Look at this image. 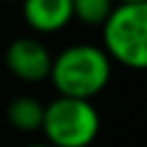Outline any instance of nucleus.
<instances>
[{
  "mask_svg": "<svg viewBox=\"0 0 147 147\" xmlns=\"http://www.w3.org/2000/svg\"><path fill=\"white\" fill-rule=\"evenodd\" d=\"M113 7L108 0H74V18L92 28H103Z\"/></svg>",
  "mask_w": 147,
  "mask_h": 147,
  "instance_id": "nucleus-7",
  "label": "nucleus"
},
{
  "mask_svg": "<svg viewBox=\"0 0 147 147\" xmlns=\"http://www.w3.org/2000/svg\"><path fill=\"white\" fill-rule=\"evenodd\" d=\"M2 60L9 74L23 83H41L51 76L53 55L37 37H16L5 48Z\"/></svg>",
  "mask_w": 147,
  "mask_h": 147,
  "instance_id": "nucleus-4",
  "label": "nucleus"
},
{
  "mask_svg": "<svg viewBox=\"0 0 147 147\" xmlns=\"http://www.w3.org/2000/svg\"><path fill=\"white\" fill-rule=\"evenodd\" d=\"M23 21L37 34H53L74 21L71 0H28L21 9Z\"/></svg>",
  "mask_w": 147,
  "mask_h": 147,
  "instance_id": "nucleus-5",
  "label": "nucleus"
},
{
  "mask_svg": "<svg viewBox=\"0 0 147 147\" xmlns=\"http://www.w3.org/2000/svg\"><path fill=\"white\" fill-rule=\"evenodd\" d=\"M25 147H51L48 142H30V145H25Z\"/></svg>",
  "mask_w": 147,
  "mask_h": 147,
  "instance_id": "nucleus-8",
  "label": "nucleus"
},
{
  "mask_svg": "<svg viewBox=\"0 0 147 147\" xmlns=\"http://www.w3.org/2000/svg\"><path fill=\"white\" fill-rule=\"evenodd\" d=\"M44 110H46V106L39 99H34V96H16V99H11L7 103L5 117L16 131L34 133V131H41Z\"/></svg>",
  "mask_w": 147,
  "mask_h": 147,
  "instance_id": "nucleus-6",
  "label": "nucleus"
},
{
  "mask_svg": "<svg viewBox=\"0 0 147 147\" xmlns=\"http://www.w3.org/2000/svg\"><path fill=\"white\" fill-rule=\"evenodd\" d=\"M103 51L110 62L126 69H147V0H129L113 7L101 28Z\"/></svg>",
  "mask_w": 147,
  "mask_h": 147,
  "instance_id": "nucleus-2",
  "label": "nucleus"
},
{
  "mask_svg": "<svg viewBox=\"0 0 147 147\" xmlns=\"http://www.w3.org/2000/svg\"><path fill=\"white\" fill-rule=\"evenodd\" d=\"M41 131L51 147H90L101 131V117L92 101L55 96L46 103Z\"/></svg>",
  "mask_w": 147,
  "mask_h": 147,
  "instance_id": "nucleus-3",
  "label": "nucleus"
},
{
  "mask_svg": "<svg viewBox=\"0 0 147 147\" xmlns=\"http://www.w3.org/2000/svg\"><path fill=\"white\" fill-rule=\"evenodd\" d=\"M113 62L101 46L71 44L53 55L51 76L57 96L92 101L110 83Z\"/></svg>",
  "mask_w": 147,
  "mask_h": 147,
  "instance_id": "nucleus-1",
  "label": "nucleus"
}]
</instances>
